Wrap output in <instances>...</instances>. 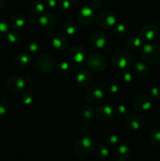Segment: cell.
Here are the masks:
<instances>
[{
  "label": "cell",
  "mask_w": 160,
  "mask_h": 161,
  "mask_svg": "<svg viewBox=\"0 0 160 161\" xmlns=\"http://www.w3.org/2000/svg\"><path fill=\"white\" fill-rule=\"evenodd\" d=\"M9 111V103L4 99L0 98V117L5 116Z\"/></svg>",
  "instance_id": "cell-38"
},
{
  "label": "cell",
  "mask_w": 160,
  "mask_h": 161,
  "mask_svg": "<svg viewBox=\"0 0 160 161\" xmlns=\"http://www.w3.org/2000/svg\"><path fill=\"white\" fill-rule=\"evenodd\" d=\"M5 6V3H4V0H0V10L3 9Z\"/></svg>",
  "instance_id": "cell-46"
},
{
  "label": "cell",
  "mask_w": 160,
  "mask_h": 161,
  "mask_svg": "<svg viewBox=\"0 0 160 161\" xmlns=\"http://www.w3.org/2000/svg\"><path fill=\"white\" fill-rule=\"evenodd\" d=\"M126 46L132 50H137L142 47V39L137 36H130L126 40Z\"/></svg>",
  "instance_id": "cell-26"
},
{
  "label": "cell",
  "mask_w": 160,
  "mask_h": 161,
  "mask_svg": "<svg viewBox=\"0 0 160 161\" xmlns=\"http://www.w3.org/2000/svg\"><path fill=\"white\" fill-rule=\"evenodd\" d=\"M133 58L127 50L121 49L116 51L111 57V62L115 67L124 69L130 67L133 64Z\"/></svg>",
  "instance_id": "cell-5"
},
{
  "label": "cell",
  "mask_w": 160,
  "mask_h": 161,
  "mask_svg": "<svg viewBox=\"0 0 160 161\" xmlns=\"http://www.w3.org/2000/svg\"><path fill=\"white\" fill-rule=\"evenodd\" d=\"M158 33V29L156 25L154 24H147L140 31V38L145 42H153Z\"/></svg>",
  "instance_id": "cell-11"
},
{
  "label": "cell",
  "mask_w": 160,
  "mask_h": 161,
  "mask_svg": "<svg viewBox=\"0 0 160 161\" xmlns=\"http://www.w3.org/2000/svg\"><path fill=\"white\" fill-rule=\"evenodd\" d=\"M44 6L47 9H53L56 5V0H44Z\"/></svg>",
  "instance_id": "cell-44"
},
{
  "label": "cell",
  "mask_w": 160,
  "mask_h": 161,
  "mask_svg": "<svg viewBox=\"0 0 160 161\" xmlns=\"http://www.w3.org/2000/svg\"><path fill=\"white\" fill-rule=\"evenodd\" d=\"M37 20H39V19L36 18V17H35V16H31V17H29V22L31 24H35L36 22H37Z\"/></svg>",
  "instance_id": "cell-45"
},
{
  "label": "cell",
  "mask_w": 160,
  "mask_h": 161,
  "mask_svg": "<svg viewBox=\"0 0 160 161\" xmlns=\"http://www.w3.org/2000/svg\"><path fill=\"white\" fill-rule=\"evenodd\" d=\"M152 100L158 101L160 100V86H156L152 87L150 90V94H149Z\"/></svg>",
  "instance_id": "cell-39"
},
{
  "label": "cell",
  "mask_w": 160,
  "mask_h": 161,
  "mask_svg": "<svg viewBox=\"0 0 160 161\" xmlns=\"http://www.w3.org/2000/svg\"><path fill=\"white\" fill-rule=\"evenodd\" d=\"M133 107L139 112H147L153 106V100L149 95L139 94L133 100Z\"/></svg>",
  "instance_id": "cell-8"
},
{
  "label": "cell",
  "mask_w": 160,
  "mask_h": 161,
  "mask_svg": "<svg viewBox=\"0 0 160 161\" xmlns=\"http://www.w3.org/2000/svg\"><path fill=\"white\" fill-rule=\"evenodd\" d=\"M105 142L111 146L118 145L119 142V138L116 135H109L105 138Z\"/></svg>",
  "instance_id": "cell-40"
},
{
  "label": "cell",
  "mask_w": 160,
  "mask_h": 161,
  "mask_svg": "<svg viewBox=\"0 0 160 161\" xmlns=\"http://www.w3.org/2000/svg\"><path fill=\"white\" fill-rule=\"evenodd\" d=\"M89 44L95 49H103L106 47L107 38L103 33L95 31L89 36Z\"/></svg>",
  "instance_id": "cell-15"
},
{
  "label": "cell",
  "mask_w": 160,
  "mask_h": 161,
  "mask_svg": "<svg viewBox=\"0 0 160 161\" xmlns=\"http://www.w3.org/2000/svg\"><path fill=\"white\" fill-rule=\"evenodd\" d=\"M97 25L104 29L113 28L117 23V17L115 14L110 10L101 11L96 18Z\"/></svg>",
  "instance_id": "cell-7"
},
{
  "label": "cell",
  "mask_w": 160,
  "mask_h": 161,
  "mask_svg": "<svg viewBox=\"0 0 160 161\" xmlns=\"http://www.w3.org/2000/svg\"><path fill=\"white\" fill-rule=\"evenodd\" d=\"M113 113L114 111L112 107L109 104H104V105H100L97 108L95 115L97 119L101 122H106L112 118Z\"/></svg>",
  "instance_id": "cell-14"
},
{
  "label": "cell",
  "mask_w": 160,
  "mask_h": 161,
  "mask_svg": "<svg viewBox=\"0 0 160 161\" xmlns=\"http://www.w3.org/2000/svg\"><path fill=\"white\" fill-rule=\"evenodd\" d=\"M28 49H29V51L31 52V53H36L40 49V46L38 42H31V44L28 47Z\"/></svg>",
  "instance_id": "cell-43"
},
{
  "label": "cell",
  "mask_w": 160,
  "mask_h": 161,
  "mask_svg": "<svg viewBox=\"0 0 160 161\" xmlns=\"http://www.w3.org/2000/svg\"><path fill=\"white\" fill-rule=\"evenodd\" d=\"M30 9L33 14L38 15V14H42L45 9V6H44V3L40 0H34L31 3Z\"/></svg>",
  "instance_id": "cell-30"
},
{
  "label": "cell",
  "mask_w": 160,
  "mask_h": 161,
  "mask_svg": "<svg viewBox=\"0 0 160 161\" xmlns=\"http://www.w3.org/2000/svg\"><path fill=\"white\" fill-rule=\"evenodd\" d=\"M34 67L40 73H47L56 67V58L50 53H41L35 58Z\"/></svg>",
  "instance_id": "cell-2"
},
{
  "label": "cell",
  "mask_w": 160,
  "mask_h": 161,
  "mask_svg": "<svg viewBox=\"0 0 160 161\" xmlns=\"http://www.w3.org/2000/svg\"><path fill=\"white\" fill-rule=\"evenodd\" d=\"M53 47L57 50H64L68 47V39L67 36L63 34H56L52 39Z\"/></svg>",
  "instance_id": "cell-19"
},
{
  "label": "cell",
  "mask_w": 160,
  "mask_h": 161,
  "mask_svg": "<svg viewBox=\"0 0 160 161\" xmlns=\"http://www.w3.org/2000/svg\"><path fill=\"white\" fill-rule=\"evenodd\" d=\"M94 149V141L89 135L80 137L74 145V152L79 157H87Z\"/></svg>",
  "instance_id": "cell-3"
},
{
  "label": "cell",
  "mask_w": 160,
  "mask_h": 161,
  "mask_svg": "<svg viewBox=\"0 0 160 161\" xmlns=\"http://www.w3.org/2000/svg\"><path fill=\"white\" fill-rule=\"evenodd\" d=\"M148 140L152 145L158 146L160 145V127H153L148 134Z\"/></svg>",
  "instance_id": "cell-23"
},
{
  "label": "cell",
  "mask_w": 160,
  "mask_h": 161,
  "mask_svg": "<svg viewBox=\"0 0 160 161\" xmlns=\"http://www.w3.org/2000/svg\"><path fill=\"white\" fill-rule=\"evenodd\" d=\"M31 58L29 53L26 52H21L17 53L14 58V63L20 68H26L31 64Z\"/></svg>",
  "instance_id": "cell-20"
},
{
  "label": "cell",
  "mask_w": 160,
  "mask_h": 161,
  "mask_svg": "<svg viewBox=\"0 0 160 161\" xmlns=\"http://www.w3.org/2000/svg\"><path fill=\"white\" fill-rule=\"evenodd\" d=\"M95 112L91 105H84L80 111V116L84 121H91L94 118Z\"/></svg>",
  "instance_id": "cell-22"
},
{
  "label": "cell",
  "mask_w": 160,
  "mask_h": 161,
  "mask_svg": "<svg viewBox=\"0 0 160 161\" xmlns=\"http://www.w3.org/2000/svg\"><path fill=\"white\" fill-rule=\"evenodd\" d=\"M86 66L90 71L100 72L107 66V59L105 56L99 53H93L88 55L86 59Z\"/></svg>",
  "instance_id": "cell-4"
},
{
  "label": "cell",
  "mask_w": 160,
  "mask_h": 161,
  "mask_svg": "<svg viewBox=\"0 0 160 161\" xmlns=\"http://www.w3.org/2000/svg\"><path fill=\"white\" fill-rule=\"evenodd\" d=\"M102 0H90L89 1V7L93 9H98L101 6Z\"/></svg>",
  "instance_id": "cell-42"
},
{
  "label": "cell",
  "mask_w": 160,
  "mask_h": 161,
  "mask_svg": "<svg viewBox=\"0 0 160 161\" xmlns=\"http://www.w3.org/2000/svg\"><path fill=\"white\" fill-rule=\"evenodd\" d=\"M105 97V88L100 85H93L87 89L85 98L91 105L100 103Z\"/></svg>",
  "instance_id": "cell-6"
},
{
  "label": "cell",
  "mask_w": 160,
  "mask_h": 161,
  "mask_svg": "<svg viewBox=\"0 0 160 161\" xmlns=\"http://www.w3.org/2000/svg\"><path fill=\"white\" fill-rule=\"evenodd\" d=\"M78 21L83 25H89L94 20V13L92 8L89 6H84L81 8L77 14Z\"/></svg>",
  "instance_id": "cell-13"
},
{
  "label": "cell",
  "mask_w": 160,
  "mask_h": 161,
  "mask_svg": "<svg viewBox=\"0 0 160 161\" xmlns=\"http://www.w3.org/2000/svg\"><path fill=\"white\" fill-rule=\"evenodd\" d=\"M56 70L60 75H67L72 71V65L67 61H61L56 65Z\"/></svg>",
  "instance_id": "cell-27"
},
{
  "label": "cell",
  "mask_w": 160,
  "mask_h": 161,
  "mask_svg": "<svg viewBox=\"0 0 160 161\" xmlns=\"http://www.w3.org/2000/svg\"><path fill=\"white\" fill-rule=\"evenodd\" d=\"M133 70L136 72V75H140V76H145L150 72L149 67L144 62L141 61H137L133 65Z\"/></svg>",
  "instance_id": "cell-24"
},
{
  "label": "cell",
  "mask_w": 160,
  "mask_h": 161,
  "mask_svg": "<svg viewBox=\"0 0 160 161\" xmlns=\"http://www.w3.org/2000/svg\"><path fill=\"white\" fill-rule=\"evenodd\" d=\"M141 57L149 64H158L160 62V44L154 42H145L141 47Z\"/></svg>",
  "instance_id": "cell-1"
},
{
  "label": "cell",
  "mask_w": 160,
  "mask_h": 161,
  "mask_svg": "<svg viewBox=\"0 0 160 161\" xmlns=\"http://www.w3.org/2000/svg\"><path fill=\"white\" fill-rule=\"evenodd\" d=\"M115 115L120 119H124L128 116V109L123 105H119L115 108Z\"/></svg>",
  "instance_id": "cell-35"
},
{
  "label": "cell",
  "mask_w": 160,
  "mask_h": 161,
  "mask_svg": "<svg viewBox=\"0 0 160 161\" xmlns=\"http://www.w3.org/2000/svg\"><path fill=\"white\" fill-rule=\"evenodd\" d=\"M9 32V25L5 20L0 19V39L6 36Z\"/></svg>",
  "instance_id": "cell-37"
},
{
  "label": "cell",
  "mask_w": 160,
  "mask_h": 161,
  "mask_svg": "<svg viewBox=\"0 0 160 161\" xmlns=\"http://www.w3.org/2000/svg\"><path fill=\"white\" fill-rule=\"evenodd\" d=\"M20 101L24 105H29L32 103L33 94L30 90H24L21 91L20 95Z\"/></svg>",
  "instance_id": "cell-29"
},
{
  "label": "cell",
  "mask_w": 160,
  "mask_h": 161,
  "mask_svg": "<svg viewBox=\"0 0 160 161\" xmlns=\"http://www.w3.org/2000/svg\"><path fill=\"white\" fill-rule=\"evenodd\" d=\"M9 25L10 28L13 30L21 29L25 25L24 16L20 14H14L9 19Z\"/></svg>",
  "instance_id": "cell-21"
},
{
  "label": "cell",
  "mask_w": 160,
  "mask_h": 161,
  "mask_svg": "<svg viewBox=\"0 0 160 161\" xmlns=\"http://www.w3.org/2000/svg\"><path fill=\"white\" fill-rule=\"evenodd\" d=\"M6 38H7L8 41L11 43H19L20 41L22 40V36L20 32L17 31V30H13V31H9V32L6 35Z\"/></svg>",
  "instance_id": "cell-32"
},
{
  "label": "cell",
  "mask_w": 160,
  "mask_h": 161,
  "mask_svg": "<svg viewBox=\"0 0 160 161\" xmlns=\"http://www.w3.org/2000/svg\"><path fill=\"white\" fill-rule=\"evenodd\" d=\"M93 80L91 71L88 68H81L75 75V81L80 87H87Z\"/></svg>",
  "instance_id": "cell-10"
},
{
  "label": "cell",
  "mask_w": 160,
  "mask_h": 161,
  "mask_svg": "<svg viewBox=\"0 0 160 161\" xmlns=\"http://www.w3.org/2000/svg\"><path fill=\"white\" fill-rule=\"evenodd\" d=\"M105 90L111 94H116L120 89V84L116 80H109L105 83Z\"/></svg>",
  "instance_id": "cell-31"
},
{
  "label": "cell",
  "mask_w": 160,
  "mask_h": 161,
  "mask_svg": "<svg viewBox=\"0 0 160 161\" xmlns=\"http://www.w3.org/2000/svg\"><path fill=\"white\" fill-rule=\"evenodd\" d=\"M71 2L69 0H61L57 4V9L60 12L66 13L71 8Z\"/></svg>",
  "instance_id": "cell-36"
},
{
  "label": "cell",
  "mask_w": 160,
  "mask_h": 161,
  "mask_svg": "<svg viewBox=\"0 0 160 161\" xmlns=\"http://www.w3.org/2000/svg\"><path fill=\"white\" fill-rule=\"evenodd\" d=\"M63 31H64L66 35L68 36H73L76 33L77 30H78V26L72 20H67V21L64 22L62 25Z\"/></svg>",
  "instance_id": "cell-25"
},
{
  "label": "cell",
  "mask_w": 160,
  "mask_h": 161,
  "mask_svg": "<svg viewBox=\"0 0 160 161\" xmlns=\"http://www.w3.org/2000/svg\"><path fill=\"white\" fill-rule=\"evenodd\" d=\"M56 17L51 13L45 12L39 17V23L43 28L47 30L52 29L56 25Z\"/></svg>",
  "instance_id": "cell-18"
},
{
  "label": "cell",
  "mask_w": 160,
  "mask_h": 161,
  "mask_svg": "<svg viewBox=\"0 0 160 161\" xmlns=\"http://www.w3.org/2000/svg\"><path fill=\"white\" fill-rule=\"evenodd\" d=\"M128 32L126 26L123 24H116L114 28V33L117 37L122 38L125 36Z\"/></svg>",
  "instance_id": "cell-33"
},
{
  "label": "cell",
  "mask_w": 160,
  "mask_h": 161,
  "mask_svg": "<svg viewBox=\"0 0 160 161\" xmlns=\"http://www.w3.org/2000/svg\"><path fill=\"white\" fill-rule=\"evenodd\" d=\"M114 158L117 161H125L130 157V149L125 143L118 144L117 147L114 151Z\"/></svg>",
  "instance_id": "cell-17"
},
{
  "label": "cell",
  "mask_w": 160,
  "mask_h": 161,
  "mask_svg": "<svg viewBox=\"0 0 160 161\" xmlns=\"http://www.w3.org/2000/svg\"><path fill=\"white\" fill-rule=\"evenodd\" d=\"M118 79L121 83L127 84L132 81V75L127 71L122 70L118 74Z\"/></svg>",
  "instance_id": "cell-34"
},
{
  "label": "cell",
  "mask_w": 160,
  "mask_h": 161,
  "mask_svg": "<svg viewBox=\"0 0 160 161\" xmlns=\"http://www.w3.org/2000/svg\"><path fill=\"white\" fill-rule=\"evenodd\" d=\"M80 133L82 135H89V133L91 132V127L90 126L88 125L87 124H83L80 126L79 128Z\"/></svg>",
  "instance_id": "cell-41"
},
{
  "label": "cell",
  "mask_w": 160,
  "mask_h": 161,
  "mask_svg": "<svg viewBox=\"0 0 160 161\" xmlns=\"http://www.w3.org/2000/svg\"><path fill=\"white\" fill-rule=\"evenodd\" d=\"M125 126L129 130H138L142 128L145 124V118L139 113H133L125 118Z\"/></svg>",
  "instance_id": "cell-9"
},
{
  "label": "cell",
  "mask_w": 160,
  "mask_h": 161,
  "mask_svg": "<svg viewBox=\"0 0 160 161\" xmlns=\"http://www.w3.org/2000/svg\"><path fill=\"white\" fill-rule=\"evenodd\" d=\"M94 149H95L96 155L101 160L106 159L109 156V150H108V147L103 143H100V144L97 145L94 148Z\"/></svg>",
  "instance_id": "cell-28"
},
{
  "label": "cell",
  "mask_w": 160,
  "mask_h": 161,
  "mask_svg": "<svg viewBox=\"0 0 160 161\" xmlns=\"http://www.w3.org/2000/svg\"><path fill=\"white\" fill-rule=\"evenodd\" d=\"M69 55L72 61L76 63H82L86 59V50L80 45H75L71 48Z\"/></svg>",
  "instance_id": "cell-16"
},
{
  "label": "cell",
  "mask_w": 160,
  "mask_h": 161,
  "mask_svg": "<svg viewBox=\"0 0 160 161\" xmlns=\"http://www.w3.org/2000/svg\"><path fill=\"white\" fill-rule=\"evenodd\" d=\"M26 86L25 80L19 75H13L9 77L6 81V87L10 92L19 93L24 91Z\"/></svg>",
  "instance_id": "cell-12"
}]
</instances>
